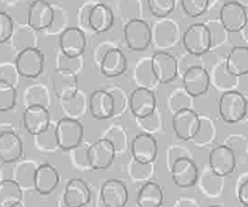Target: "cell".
Masks as SVG:
<instances>
[{"instance_id": "6da1fadb", "label": "cell", "mask_w": 248, "mask_h": 207, "mask_svg": "<svg viewBox=\"0 0 248 207\" xmlns=\"http://www.w3.org/2000/svg\"><path fill=\"white\" fill-rule=\"evenodd\" d=\"M55 136L57 146L63 150L78 148L84 138V126L71 117H63L55 125Z\"/></svg>"}, {"instance_id": "7a4b0ae2", "label": "cell", "mask_w": 248, "mask_h": 207, "mask_svg": "<svg viewBox=\"0 0 248 207\" xmlns=\"http://www.w3.org/2000/svg\"><path fill=\"white\" fill-rule=\"evenodd\" d=\"M218 109L224 122L238 123L247 114V100L239 91L228 90L220 97Z\"/></svg>"}, {"instance_id": "3957f363", "label": "cell", "mask_w": 248, "mask_h": 207, "mask_svg": "<svg viewBox=\"0 0 248 207\" xmlns=\"http://www.w3.org/2000/svg\"><path fill=\"white\" fill-rule=\"evenodd\" d=\"M183 46L189 54L202 56L208 53L212 47V33L204 24L190 25L183 34Z\"/></svg>"}, {"instance_id": "277c9868", "label": "cell", "mask_w": 248, "mask_h": 207, "mask_svg": "<svg viewBox=\"0 0 248 207\" xmlns=\"http://www.w3.org/2000/svg\"><path fill=\"white\" fill-rule=\"evenodd\" d=\"M85 159L87 164L92 170H106L113 163L115 159L114 144L106 138L98 139L87 148Z\"/></svg>"}, {"instance_id": "5b68a950", "label": "cell", "mask_w": 248, "mask_h": 207, "mask_svg": "<svg viewBox=\"0 0 248 207\" xmlns=\"http://www.w3.org/2000/svg\"><path fill=\"white\" fill-rule=\"evenodd\" d=\"M172 126L175 135L184 141H188L198 136L202 128V121L195 111L183 108L173 115Z\"/></svg>"}, {"instance_id": "8992f818", "label": "cell", "mask_w": 248, "mask_h": 207, "mask_svg": "<svg viewBox=\"0 0 248 207\" xmlns=\"http://www.w3.org/2000/svg\"><path fill=\"white\" fill-rule=\"evenodd\" d=\"M45 57L38 48H27L17 53L15 65L18 75L27 78H36L42 74Z\"/></svg>"}, {"instance_id": "52a82bcc", "label": "cell", "mask_w": 248, "mask_h": 207, "mask_svg": "<svg viewBox=\"0 0 248 207\" xmlns=\"http://www.w3.org/2000/svg\"><path fill=\"white\" fill-rule=\"evenodd\" d=\"M124 39L130 50H146L152 41L151 28L144 20L133 18L124 27Z\"/></svg>"}, {"instance_id": "ba28073f", "label": "cell", "mask_w": 248, "mask_h": 207, "mask_svg": "<svg viewBox=\"0 0 248 207\" xmlns=\"http://www.w3.org/2000/svg\"><path fill=\"white\" fill-rule=\"evenodd\" d=\"M151 68L154 77L161 84H169L178 74V62L168 52H157L152 57Z\"/></svg>"}, {"instance_id": "9c48e42d", "label": "cell", "mask_w": 248, "mask_h": 207, "mask_svg": "<svg viewBox=\"0 0 248 207\" xmlns=\"http://www.w3.org/2000/svg\"><path fill=\"white\" fill-rule=\"evenodd\" d=\"M59 46L63 56L75 59L84 54L87 47L85 33L79 28L69 27L61 33Z\"/></svg>"}, {"instance_id": "30bf717a", "label": "cell", "mask_w": 248, "mask_h": 207, "mask_svg": "<svg viewBox=\"0 0 248 207\" xmlns=\"http://www.w3.org/2000/svg\"><path fill=\"white\" fill-rule=\"evenodd\" d=\"M53 90L61 101H68L78 96V78L74 69L57 68L53 75Z\"/></svg>"}, {"instance_id": "8fae6325", "label": "cell", "mask_w": 248, "mask_h": 207, "mask_svg": "<svg viewBox=\"0 0 248 207\" xmlns=\"http://www.w3.org/2000/svg\"><path fill=\"white\" fill-rule=\"evenodd\" d=\"M129 108L134 117L147 119L157 108V99L154 91L147 88H138L129 97Z\"/></svg>"}, {"instance_id": "7c38bea8", "label": "cell", "mask_w": 248, "mask_h": 207, "mask_svg": "<svg viewBox=\"0 0 248 207\" xmlns=\"http://www.w3.org/2000/svg\"><path fill=\"white\" fill-rule=\"evenodd\" d=\"M183 87L187 94L193 98L203 96L211 87L209 71L201 65H193L185 71Z\"/></svg>"}, {"instance_id": "4fadbf2b", "label": "cell", "mask_w": 248, "mask_h": 207, "mask_svg": "<svg viewBox=\"0 0 248 207\" xmlns=\"http://www.w3.org/2000/svg\"><path fill=\"white\" fill-rule=\"evenodd\" d=\"M220 20L229 33H238L247 25V10L239 2H226L220 9Z\"/></svg>"}, {"instance_id": "5bb4252c", "label": "cell", "mask_w": 248, "mask_h": 207, "mask_svg": "<svg viewBox=\"0 0 248 207\" xmlns=\"http://www.w3.org/2000/svg\"><path fill=\"white\" fill-rule=\"evenodd\" d=\"M209 163L212 172L216 176L227 177L236 169L235 152L227 146L217 147L210 152Z\"/></svg>"}, {"instance_id": "9a60e30c", "label": "cell", "mask_w": 248, "mask_h": 207, "mask_svg": "<svg viewBox=\"0 0 248 207\" xmlns=\"http://www.w3.org/2000/svg\"><path fill=\"white\" fill-rule=\"evenodd\" d=\"M55 10L45 0H35L28 12V26L34 30H44L53 25Z\"/></svg>"}, {"instance_id": "2e32d148", "label": "cell", "mask_w": 248, "mask_h": 207, "mask_svg": "<svg viewBox=\"0 0 248 207\" xmlns=\"http://www.w3.org/2000/svg\"><path fill=\"white\" fill-rule=\"evenodd\" d=\"M131 154L133 160L140 164L153 163L158 154L156 138L149 133H140L131 142Z\"/></svg>"}, {"instance_id": "e0dca14e", "label": "cell", "mask_w": 248, "mask_h": 207, "mask_svg": "<svg viewBox=\"0 0 248 207\" xmlns=\"http://www.w3.org/2000/svg\"><path fill=\"white\" fill-rule=\"evenodd\" d=\"M171 174L174 184L185 189L195 185L199 178V169L192 160L182 157L173 163Z\"/></svg>"}, {"instance_id": "ac0fdd59", "label": "cell", "mask_w": 248, "mask_h": 207, "mask_svg": "<svg viewBox=\"0 0 248 207\" xmlns=\"http://www.w3.org/2000/svg\"><path fill=\"white\" fill-rule=\"evenodd\" d=\"M23 123L27 132L36 136L44 132L50 125V113L47 107L32 105L26 107L23 114Z\"/></svg>"}, {"instance_id": "d6986e66", "label": "cell", "mask_w": 248, "mask_h": 207, "mask_svg": "<svg viewBox=\"0 0 248 207\" xmlns=\"http://www.w3.org/2000/svg\"><path fill=\"white\" fill-rule=\"evenodd\" d=\"M101 200L105 207H125L128 202L126 185L117 179H109L101 188Z\"/></svg>"}, {"instance_id": "ffe728a7", "label": "cell", "mask_w": 248, "mask_h": 207, "mask_svg": "<svg viewBox=\"0 0 248 207\" xmlns=\"http://www.w3.org/2000/svg\"><path fill=\"white\" fill-rule=\"evenodd\" d=\"M59 181V173L53 165L43 163L34 172L33 187L41 195H49L57 188Z\"/></svg>"}, {"instance_id": "44dd1931", "label": "cell", "mask_w": 248, "mask_h": 207, "mask_svg": "<svg viewBox=\"0 0 248 207\" xmlns=\"http://www.w3.org/2000/svg\"><path fill=\"white\" fill-rule=\"evenodd\" d=\"M90 113L96 120L110 119L115 112V101L106 90L98 89L90 96Z\"/></svg>"}, {"instance_id": "7402d4cb", "label": "cell", "mask_w": 248, "mask_h": 207, "mask_svg": "<svg viewBox=\"0 0 248 207\" xmlns=\"http://www.w3.org/2000/svg\"><path fill=\"white\" fill-rule=\"evenodd\" d=\"M91 197V189L82 179L74 178L66 184L63 194L66 207H85L90 203Z\"/></svg>"}, {"instance_id": "603a6c76", "label": "cell", "mask_w": 248, "mask_h": 207, "mask_svg": "<svg viewBox=\"0 0 248 207\" xmlns=\"http://www.w3.org/2000/svg\"><path fill=\"white\" fill-rule=\"evenodd\" d=\"M23 152V141L15 130L0 134V161L4 163H16L22 158Z\"/></svg>"}, {"instance_id": "cb8c5ba5", "label": "cell", "mask_w": 248, "mask_h": 207, "mask_svg": "<svg viewBox=\"0 0 248 207\" xmlns=\"http://www.w3.org/2000/svg\"><path fill=\"white\" fill-rule=\"evenodd\" d=\"M127 68V59L123 52L118 48L108 50L103 56L100 69L103 75L113 78L122 75Z\"/></svg>"}, {"instance_id": "d4e9b609", "label": "cell", "mask_w": 248, "mask_h": 207, "mask_svg": "<svg viewBox=\"0 0 248 207\" xmlns=\"http://www.w3.org/2000/svg\"><path fill=\"white\" fill-rule=\"evenodd\" d=\"M87 20L94 32L106 33L114 25V14L106 4L97 3L89 10Z\"/></svg>"}, {"instance_id": "484cf974", "label": "cell", "mask_w": 248, "mask_h": 207, "mask_svg": "<svg viewBox=\"0 0 248 207\" xmlns=\"http://www.w3.org/2000/svg\"><path fill=\"white\" fill-rule=\"evenodd\" d=\"M226 70L233 76H242L248 74L247 46L234 47L227 56Z\"/></svg>"}, {"instance_id": "4316f807", "label": "cell", "mask_w": 248, "mask_h": 207, "mask_svg": "<svg viewBox=\"0 0 248 207\" xmlns=\"http://www.w3.org/2000/svg\"><path fill=\"white\" fill-rule=\"evenodd\" d=\"M164 202V192L156 182H147L140 189L137 197L139 207H161Z\"/></svg>"}, {"instance_id": "83f0119b", "label": "cell", "mask_w": 248, "mask_h": 207, "mask_svg": "<svg viewBox=\"0 0 248 207\" xmlns=\"http://www.w3.org/2000/svg\"><path fill=\"white\" fill-rule=\"evenodd\" d=\"M23 199V188L15 180L0 183V207H16Z\"/></svg>"}, {"instance_id": "f1b7e54d", "label": "cell", "mask_w": 248, "mask_h": 207, "mask_svg": "<svg viewBox=\"0 0 248 207\" xmlns=\"http://www.w3.org/2000/svg\"><path fill=\"white\" fill-rule=\"evenodd\" d=\"M34 30L32 28L29 26L27 27H18L17 29L15 28L14 33L12 36L14 49L19 53L20 51H23L27 48H37L35 46V35Z\"/></svg>"}, {"instance_id": "f546056e", "label": "cell", "mask_w": 248, "mask_h": 207, "mask_svg": "<svg viewBox=\"0 0 248 207\" xmlns=\"http://www.w3.org/2000/svg\"><path fill=\"white\" fill-rule=\"evenodd\" d=\"M17 90L14 86L0 81V112L13 110L16 105Z\"/></svg>"}, {"instance_id": "4dcf8cb0", "label": "cell", "mask_w": 248, "mask_h": 207, "mask_svg": "<svg viewBox=\"0 0 248 207\" xmlns=\"http://www.w3.org/2000/svg\"><path fill=\"white\" fill-rule=\"evenodd\" d=\"M150 13L162 18L170 15L175 8V0H147Z\"/></svg>"}, {"instance_id": "1f68e13d", "label": "cell", "mask_w": 248, "mask_h": 207, "mask_svg": "<svg viewBox=\"0 0 248 207\" xmlns=\"http://www.w3.org/2000/svg\"><path fill=\"white\" fill-rule=\"evenodd\" d=\"M210 5V0H181L184 14L189 17L202 16Z\"/></svg>"}, {"instance_id": "d6a6232c", "label": "cell", "mask_w": 248, "mask_h": 207, "mask_svg": "<svg viewBox=\"0 0 248 207\" xmlns=\"http://www.w3.org/2000/svg\"><path fill=\"white\" fill-rule=\"evenodd\" d=\"M36 144L40 149L43 150H54L58 148L56 136H55V126L50 124L49 127L42 133L35 136Z\"/></svg>"}, {"instance_id": "836d02e7", "label": "cell", "mask_w": 248, "mask_h": 207, "mask_svg": "<svg viewBox=\"0 0 248 207\" xmlns=\"http://www.w3.org/2000/svg\"><path fill=\"white\" fill-rule=\"evenodd\" d=\"M26 102L27 107L32 105H40L47 107L48 98L46 95V91L40 86L30 88L26 92Z\"/></svg>"}, {"instance_id": "e575fe53", "label": "cell", "mask_w": 248, "mask_h": 207, "mask_svg": "<svg viewBox=\"0 0 248 207\" xmlns=\"http://www.w3.org/2000/svg\"><path fill=\"white\" fill-rule=\"evenodd\" d=\"M0 81L6 82V84L17 88L18 72L15 63H10V62L0 63Z\"/></svg>"}, {"instance_id": "d590c367", "label": "cell", "mask_w": 248, "mask_h": 207, "mask_svg": "<svg viewBox=\"0 0 248 207\" xmlns=\"http://www.w3.org/2000/svg\"><path fill=\"white\" fill-rule=\"evenodd\" d=\"M15 30L14 20L8 14L0 12V44L10 40Z\"/></svg>"}, {"instance_id": "8d00e7d4", "label": "cell", "mask_w": 248, "mask_h": 207, "mask_svg": "<svg viewBox=\"0 0 248 207\" xmlns=\"http://www.w3.org/2000/svg\"><path fill=\"white\" fill-rule=\"evenodd\" d=\"M237 197H238L239 202L244 206H248V180L245 177L239 184L238 191H237Z\"/></svg>"}, {"instance_id": "74e56055", "label": "cell", "mask_w": 248, "mask_h": 207, "mask_svg": "<svg viewBox=\"0 0 248 207\" xmlns=\"http://www.w3.org/2000/svg\"><path fill=\"white\" fill-rule=\"evenodd\" d=\"M9 130H14L13 126L10 125L9 123H5V122H0V134H2L6 131H9Z\"/></svg>"}, {"instance_id": "f35d334b", "label": "cell", "mask_w": 248, "mask_h": 207, "mask_svg": "<svg viewBox=\"0 0 248 207\" xmlns=\"http://www.w3.org/2000/svg\"><path fill=\"white\" fill-rule=\"evenodd\" d=\"M2 180H3L2 179V171H1V169H0V183H1Z\"/></svg>"}, {"instance_id": "ab89813d", "label": "cell", "mask_w": 248, "mask_h": 207, "mask_svg": "<svg viewBox=\"0 0 248 207\" xmlns=\"http://www.w3.org/2000/svg\"><path fill=\"white\" fill-rule=\"evenodd\" d=\"M209 207H222V206H219V205H212V206H209Z\"/></svg>"}]
</instances>
